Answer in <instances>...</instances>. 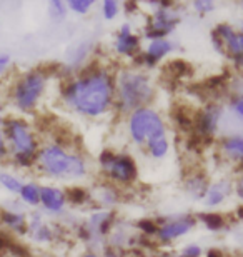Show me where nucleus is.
I'll list each match as a JSON object with an SVG mask.
<instances>
[{
	"label": "nucleus",
	"instance_id": "4",
	"mask_svg": "<svg viewBox=\"0 0 243 257\" xmlns=\"http://www.w3.org/2000/svg\"><path fill=\"white\" fill-rule=\"evenodd\" d=\"M130 134L135 142L142 144L147 141L150 144L153 141H158V139H163L165 128L162 119L153 110L138 109L133 112L130 119Z\"/></svg>",
	"mask_w": 243,
	"mask_h": 257
},
{
	"label": "nucleus",
	"instance_id": "2",
	"mask_svg": "<svg viewBox=\"0 0 243 257\" xmlns=\"http://www.w3.org/2000/svg\"><path fill=\"white\" fill-rule=\"evenodd\" d=\"M118 99H120L123 110H132L150 100L152 89L148 85V79L137 72H123L118 79Z\"/></svg>",
	"mask_w": 243,
	"mask_h": 257
},
{
	"label": "nucleus",
	"instance_id": "28",
	"mask_svg": "<svg viewBox=\"0 0 243 257\" xmlns=\"http://www.w3.org/2000/svg\"><path fill=\"white\" fill-rule=\"evenodd\" d=\"M195 9L200 10L201 14L208 12V10H213V2H193Z\"/></svg>",
	"mask_w": 243,
	"mask_h": 257
},
{
	"label": "nucleus",
	"instance_id": "26",
	"mask_svg": "<svg viewBox=\"0 0 243 257\" xmlns=\"http://www.w3.org/2000/svg\"><path fill=\"white\" fill-rule=\"evenodd\" d=\"M138 227H140L143 232H147V234H153V232H157V230H158V227L152 222V220H140V222H138Z\"/></svg>",
	"mask_w": 243,
	"mask_h": 257
},
{
	"label": "nucleus",
	"instance_id": "15",
	"mask_svg": "<svg viewBox=\"0 0 243 257\" xmlns=\"http://www.w3.org/2000/svg\"><path fill=\"white\" fill-rule=\"evenodd\" d=\"M223 151L228 156L243 161V139L241 137H231L223 141Z\"/></svg>",
	"mask_w": 243,
	"mask_h": 257
},
{
	"label": "nucleus",
	"instance_id": "21",
	"mask_svg": "<svg viewBox=\"0 0 243 257\" xmlns=\"http://www.w3.org/2000/svg\"><path fill=\"white\" fill-rule=\"evenodd\" d=\"M0 182H2V186L7 187L10 192H20L24 187L19 179H15L14 176H9V174H0Z\"/></svg>",
	"mask_w": 243,
	"mask_h": 257
},
{
	"label": "nucleus",
	"instance_id": "14",
	"mask_svg": "<svg viewBox=\"0 0 243 257\" xmlns=\"http://www.w3.org/2000/svg\"><path fill=\"white\" fill-rule=\"evenodd\" d=\"M230 192V184L221 181L216 182L215 186H211L208 191H206V204L208 205H216L223 200Z\"/></svg>",
	"mask_w": 243,
	"mask_h": 257
},
{
	"label": "nucleus",
	"instance_id": "22",
	"mask_svg": "<svg viewBox=\"0 0 243 257\" xmlns=\"http://www.w3.org/2000/svg\"><path fill=\"white\" fill-rule=\"evenodd\" d=\"M65 4L64 2H50V7H49V12H50V17L55 19V20H62L65 17Z\"/></svg>",
	"mask_w": 243,
	"mask_h": 257
},
{
	"label": "nucleus",
	"instance_id": "27",
	"mask_svg": "<svg viewBox=\"0 0 243 257\" xmlns=\"http://www.w3.org/2000/svg\"><path fill=\"white\" fill-rule=\"evenodd\" d=\"M200 254H201V249L198 245H188V247L183 250L185 257H200Z\"/></svg>",
	"mask_w": 243,
	"mask_h": 257
},
{
	"label": "nucleus",
	"instance_id": "8",
	"mask_svg": "<svg viewBox=\"0 0 243 257\" xmlns=\"http://www.w3.org/2000/svg\"><path fill=\"white\" fill-rule=\"evenodd\" d=\"M218 37L223 40L226 45V50L235 55V57H243V30L241 32H233V29L228 25H218L213 34V37Z\"/></svg>",
	"mask_w": 243,
	"mask_h": 257
},
{
	"label": "nucleus",
	"instance_id": "16",
	"mask_svg": "<svg viewBox=\"0 0 243 257\" xmlns=\"http://www.w3.org/2000/svg\"><path fill=\"white\" fill-rule=\"evenodd\" d=\"M2 220L9 225L10 229L19 230V232H25V220L20 214L14 212H2Z\"/></svg>",
	"mask_w": 243,
	"mask_h": 257
},
{
	"label": "nucleus",
	"instance_id": "10",
	"mask_svg": "<svg viewBox=\"0 0 243 257\" xmlns=\"http://www.w3.org/2000/svg\"><path fill=\"white\" fill-rule=\"evenodd\" d=\"M195 220L192 217H183V219H178V220H173L170 224H165L160 230V237L162 240H172V239H177L180 235H183L185 232H188L190 229L193 227Z\"/></svg>",
	"mask_w": 243,
	"mask_h": 257
},
{
	"label": "nucleus",
	"instance_id": "6",
	"mask_svg": "<svg viewBox=\"0 0 243 257\" xmlns=\"http://www.w3.org/2000/svg\"><path fill=\"white\" fill-rule=\"evenodd\" d=\"M44 82L45 75L40 72H30L24 77L22 80H19L17 87H15V102L22 110H30L37 104L40 94L44 90Z\"/></svg>",
	"mask_w": 243,
	"mask_h": 257
},
{
	"label": "nucleus",
	"instance_id": "36",
	"mask_svg": "<svg viewBox=\"0 0 243 257\" xmlns=\"http://www.w3.org/2000/svg\"><path fill=\"white\" fill-rule=\"evenodd\" d=\"M180 257H185V255H180Z\"/></svg>",
	"mask_w": 243,
	"mask_h": 257
},
{
	"label": "nucleus",
	"instance_id": "17",
	"mask_svg": "<svg viewBox=\"0 0 243 257\" xmlns=\"http://www.w3.org/2000/svg\"><path fill=\"white\" fill-rule=\"evenodd\" d=\"M20 194H22V199L25 202H29L32 205L40 202V187H37L35 184H27V186H24Z\"/></svg>",
	"mask_w": 243,
	"mask_h": 257
},
{
	"label": "nucleus",
	"instance_id": "1",
	"mask_svg": "<svg viewBox=\"0 0 243 257\" xmlns=\"http://www.w3.org/2000/svg\"><path fill=\"white\" fill-rule=\"evenodd\" d=\"M65 97L82 114L98 115L105 112L110 104L112 79L105 72H90L80 80L70 82Z\"/></svg>",
	"mask_w": 243,
	"mask_h": 257
},
{
	"label": "nucleus",
	"instance_id": "24",
	"mask_svg": "<svg viewBox=\"0 0 243 257\" xmlns=\"http://www.w3.org/2000/svg\"><path fill=\"white\" fill-rule=\"evenodd\" d=\"M69 5L77 14H85L92 7V2L90 0H72V2H69Z\"/></svg>",
	"mask_w": 243,
	"mask_h": 257
},
{
	"label": "nucleus",
	"instance_id": "7",
	"mask_svg": "<svg viewBox=\"0 0 243 257\" xmlns=\"http://www.w3.org/2000/svg\"><path fill=\"white\" fill-rule=\"evenodd\" d=\"M102 166L107 169L112 179L120 182H128L137 176L135 164L127 156H113L110 151H103L100 156Z\"/></svg>",
	"mask_w": 243,
	"mask_h": 257
},
{
	"label": "nucleus",
	"instance_id": "29",
	"mask_svg": "<svg viewBox=\"0 0 243 257\" xmlns=\"http://www.w3.org/2000/svg\"><path fill=\"white\" fill-rule=\"evenodd\" d=\"M233 109L236 110V114L243 117V97H240V99H236L233 102Z\"/></svg>",
	"mask_w": 243,
	"mask_h": 257
},
{
	"label": "nucleus",
	"instance_id": "20",
	"mask_svg": "<svg viewBox=\"0 0 243 257\" xmlns=\"http://www.w3.org/2000/svg\"><path fill=\"white\" fill-rule=\"evenodd\" d=\"M200 219L206 224V227L211 230H218L220 227H223V217L218 214H201Z\"/></svg>",
	"mask_w": 243,
	"mask_h": 257
},
{
	"label": "nucleus",
	"instance_id": "19",
	"mask_svg": "<svg viewBox=\"0 0 243 257\" xmlns=\"http://www.w3.org/2000/svg\"><path fill=\"white\" fill-rule=\"evenodd\" d=\"M148 149H150V154H152L153 157H162L168 151V142H167V139H165V137L158 139V141L150 142Z\"/></svg>",
	"mask_w": 243,
	"mask_h": 257
},
{
	"label": "nucleus",
	"instance_id": "34",
	"mask_svg": "<svg viewBox=\"0 0 243 257\" xmlns=\"http://www.w3.org/2000/svg\"><path fill=\"white\" fill-rule=\"evenodd\" d=\"M238 195L243 199V181L240 182V186H238Z\"/></svg>",
	"mask_w": 243,
	"mask_h": 257
},
{
	"label": "nucleus",
	"instance_id": "32",
	"mask_svg": "<svg viewBox=\"0 0 243 257\" xmlns=\"http://www.w3.org/2000/svg\"><path fill=\"white\" fill-rule=\"evenodd\" d=\"M0 127H2V119H0ZM5 154V147H4V141H2V131H0V156Z\"/></svg>",
	"mask_w": 243,
	"mask_h": 257
},
{
	"label": "nucleus",
	"instance_id": "33",
	"mask_svg": "<svg viewBox=\"0 0 243 257\" xmlns=\"http://www.w3.org/2000/svg\"><path fill=\"white\" fill-rule=\"evenodd\" d=\"M206 257H223V255H221L220 250H210L208 255H206Z\"/></svg>",
	"mask_w": 243,
	"mask_h": 257
},
{
	"label": "nucleus",
	"instance_id": "18",
	"mask_svg": "<svg viewBox=\"0 0 243 257\" xmlns=\"http://www.w3.org/2000/svg\"><path fill=\"white\" fill-rule=\"evenodd\" d=\"M167 67L168 69H173L172 70L173 77H185V75L192 74V67H190L187 62H183V60H173V62H170Z\"/></svg>",
	"mask_w": 243,
	"mask_h": 257
},
{
	"label": "nucleus",
	"instance_id": "31",
	"mask_svg": "<svg viewBox=\"0 0 243 257\" xmlns=\"http://www.w3.org/2000/svg\"><path fill=\"white\" fill-rule=\"evenodd\" d=\"M105 257H122L118 252H115V250L113 249H107L105 250Z\"/></svg>",
	"mask_w": 243,
	"mask_h": 257
},
{
	"label": "nucleus",
	"instance_id": "23",
	"mask_svg": "<svg viewBox=\"0 0 243 257\" xmlns=\"http://www.w3.org/2000/svg\"><path fill=\"white\" fill-rule=\"evenodd\" d=\"M67 197H69L70 202H74V204H82V202H84V200L87 199V192H85V189L74 187V189H69V192H67Z\"/></svg>",
	"mask_w": 243,
	"mask_h": 257
},
{
	"label": "nucleus",
	"instance_id": "9",
	"mask_svg": "<svg viewBox=\"0 0 243 257\" xmlns=\"http://www.w3.org/2000/svg\"><path fill=\"white\" fill-rule=\"evenodd\" d=\"M177 24V15H173L172 12H168L167 9H162L160 12L153 17L152 27L147 30V35L150 39L157 40L162 39L165 34H168L173 29V25Z\"/></svg>",
	"mask_w": 243,
	"mask_h": 257
},
{
	"label": "nucleus",
	"instance_id": "13",
	"mask_svg": "<svg viewBox=\"0 0 243 257\" xmlns=\"http://www.w3.org/2000/svg\"><path fill=\"white\" fill-rule=\"evenodd\" d=\"M137 47H138V39L135 37V35L130 34V27H128V25H123L120 37H118V40H117V50L120 54L132 55L133 50H135Z\"/></svg>",
	"mask_w": 243,
	"mask_h": 257
},
{
	"label": "nucleus",
	"instance_id": "30",
	"mask_svg": "<svg viewBox=\"0 0 243 257\" xmlns=\"http://www.w3.org/2000/svg\"><path fill=\"white\" fill-rule=\"evenodd\" d=\"M10 62L9 55H0V72H2L5 67H7V64Z\"/></svg>",
	"mask_w": 243,
	"mask_h": 257
},
{
	"label": "nucleus",
	"instance_id": "25",
	"mask_svg": "<svg viewBox=\"0 0 243 257\" xmlns=\"http://www.w3.org/2000/svg\"><path fill=\"white\" fill-rule=\"evenodd\" d=\"M117 14H118V4L115 0H107L103 4V15H105V19H113Z\"/></svg>",
	"mask_w": 243,
	"mask_h": 257
},
{
	"label": "nucleus",
	"instance_id": "11",
	"mask_svg": "<svg viewBox=\"0 0 243 257\" xmlns=\"http://www.w3.org/2000/svg\"><path fill=\"white\" fill-rule=\"evenodd\" d=\"M40 200L45 205V209L52 210V212H59L65 205L64 192L54 187H40Z\"/></svg>",
	"mask_w": 243,
	"mask_h": 257
},
{
	"label": "nucleus",
	"instance_id": "5",
	"mask_svg": "<svg viewBox=\"0 0 243 257\" xmlns=\"http://www.w3.org/2000/svg\"><path fill=\"white\" fill-rule=\"evenodd\" d=\"M7 134L14 147L17 149L15 157L20 162V166H30V162L35 157V141L27 125L20 120H10L7 124Z\"/></svg>",
	"mask_w": 243,
	"mask_h": 257
},
{
	"label": "nucleus",
	"instance_id": "3",
	"mask_svg": "<svg viewBox=\"0 0 243 257\" xmlns=\"http://www.w3.org/2000/svg\"><path fill=\"white\" fill-rule=\"evenodd\" d=\"M42 167L50 176H64V177H79L84 176L85 164L80 157L69 156L60 147H47L40 156Z\"/></svg>",
	"mask_w": 243,
	"mask_h": 257
},
{
	"label": "nucleus",
	"instance_id": "35",
	"mask_svg": "<svg viewBox=\"0 0 243 257\" xmlns=\"http://www.w3.org/2000/svg\"><path fill=\"white\" fill-rule=\"evenodd\" d=\"M84 257H97L95 254H87V255H84Z\"/></svg>",
	"mask_w": 243,
	"mask_h": 257
},
{
	"label": "nucleus",
	"instance_id": "12",
	"mask_svg": "<svg viewBox=\"0 0 243 257\" xmlns=\"http://www.w3.org/2000/svg\"><path fill=\"white\" fill-rule=\"evenodd\" d=\"M170 50H172V45H170V42H167V40H163V39L153 40V42L148 45L145 62L148 65H153L158 59H162L163 55H167Z\"/></svg>",
	"mask_w": 243,
	"mask_h": 257
}]
</instances>
